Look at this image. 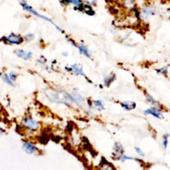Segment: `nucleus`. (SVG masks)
<instances>
[{"instance_id": "nucleus-26", "label": "nucleus", "mask_w": 170, "mask_h": 170, "mask_svg": "<svg viewBox=\"0 0 170 170\" xmlns=\"http://www.w3.org/2000/svg\"><path fill=\"white\" fill-rule=\"evenodd\" d=\"M85 1L87 3V4L92 5H94L97 4V0H85Z\"/></svg>"}, {"instance_id": "nucleus-3", "label": "nucleus", "mask_w": 170, "mask_h": 170, "mask_svg": "<svg viewBox=\"0 0 170 170\" xmlns=\"http://www.w3.org/2000/svg\"><path fill=\"white\" fill-rule=\"evenodd\" d=\"M21 6L23 8V9H25V10H27V11H29V12H30V13H31L32 14H33V15H35V16H37V17H40V18H42V19H44V20H47V21H49L50 23H52L53 25H54V26H55V27L58 30H59L60 31H61V32H63V30L61 29H60L59 27H58L57 26V25H56V24H54L53 22L51 21L50 19H49V18H47V17H45V16H43V15H40L39 14H38V13L35 11V10H34V9L32 8L31 6H29V5L28 4H27V3L25 1V0H23V1H22L21 3Z\"/></svg>"}, {"instance_id": "nucleus-20", "label": "nucleus", "mask_w": 170, "mask_h": 170, "mask_svg": "<svg viewBox=\"0 0 170 170\" xmlns=\"http://www.w3.org/2000/svg\"><path fill=\"white\" fill-rule=\"evenodd\" d=\"M156 71L158 73V74H159V75L165 76L166 75H168V66H165L159 69H156Z\"/></svg>"}, {"instance_id": "nucleus-11", "label": "nucleus", "mask_w": 170, "mask_h": 170, "mask_svg": "<svg viewBox=\"0 0 170 170\" xmlns=\"http://www.w3.org/2000/svg\"><path fill=\"white\" fill-rule=\"evenodd\" d=\"M120 106L125 110L130 111L134 110L136 108V104L135 102L133 101H124L120 103Z\"/></svg>"}, {"instance_id": "nucleus-8", "label": "nucleus", "mask_w": 170, "mask_h": 170, "mask_svg": "<svg viewBox=\"0 0 170 170\" xmlns=\"http://www.w3.org/2000/svg\"><path fill=\"white\" fill-rule=\"evenodd\" d=\"M65 70L67 72H70L76 75L83 76L86 77L85 74L83 72L82 66L77 65V64H74V65L70 66L69 67H65Z\"/></svg>"}, {"instance_id": "nucleus-14", "label": "nucleus", "mask_w": 170, "mask_h": 170, "mask_svg": "<svg viewBox=\"0 0 170 170\" xmlns=\"http://www.w3.org/2000/svg\"><path fill=\"white\" fill-rule=\"evenodd\" d=\"M0 77H1V79L3 80V81H4L5 84H7L8 86H11V87H15V82L11 81L10 78L9 77L8 75H7L6 73H3L0 74Z\"/></svg>"}, {"instance_id": "nucleus-24", "label": "nucleus", "mask_w": 170, "mask_h": 170, "mask_svg": "<svg viewBox=\"0 0 170 170\" xmlns=\"http://www.w3.org/2000/svg\"><path fill=\"white\" fill-rule=\"evenodd\" d=\"M70 2L72 3L73 4L76 5L79 8L82 6V3L81 0H70Z\"/></svg>"}, {"instance_id": "nucleus-28", "label": "nucleus", "mask_w": 170, "mask_h": 170, "mask_svg": "<svg viewBox=\"0 0 170 170\" xmlns=\"http://www.w3.org/2000/svg\"><path fill=\"white\" fill-rule=\"evenodd\" d=\"M2 107L1 104H0V112H2Z\"/></svg>"}, {"instance_id": "nucleus-19", "label": "nucleus", "mask_w": 170, "mask_h": 170, "mask_svg": "<svg viewBox=\"0 0 170 170\" xmlns=\"http://www.w3.org/2000/svg\"><path fill=\"white\" fill-rule=\"evenodd\" d=\"M126 160H134V161H136V162L140 161L139 159L135 158H134V157H131V156H130L123 154V156H122V158L120 159V161L122 163H124V162H126Z\"/></svg>"}, {"instance_id": "nucleus-5", "label": "nucleus", "mask_w": 170, "mask_h": 170, "mask_svg": "<svg viewBox=\"0 0 170 170\" xmlns=\"http://www.w3.org/2000/svg\"><path fill=\"white\" fill-rule=\"evenodd\" d=\"M162 108L152 107L150 108L146 109V110L144 111V114L147 116V115H150L155 117L158 119H163L164 116H163V112H162Z\"/></svg>"}, {"instance_id": "nucleus-6", "label": "nucleus", "mask_w": 170, "mask_h": 170, "mask_svg": "<svg viewBox=\"0 0 170 170\" xmlns=\"http://www.w3.org/2000/svg\"><path fill=\"white\" fill-rule=\"evenodd\" d=\"M4 39L5 42L13 45H20L24 41L23 38L21 37L20 35L15 33L9 34L8 37L4 38Z\"/></svg>"}, {"instance_id": "nucleus-2", "label": "nucleus", "mask_w": 170, "mask_h": 170, "mask_svg": "<svg viewBox=\"0 0 170 170\" xmlns=\"http://www.w3.org/2000/svg\"><path fill=\"white\" fill-rule=\"evenodd\" d=\"M21 126L25 130L29 131H35L39 129L41 126L39 121L35 120L30 116H25L21 121Z\"/></svg>"}, {"instance_id": "nucleus-15", "label": "nucleus", "mask_w": 170, "mask_h": 170, "mask_svg": "<svg viewBox=\"0 0 170 170\" xmlns=\"http://www.w3.org/2000/svg\"><path fill=\"white\" fill-rule=\"evenodd\" d=\"M116 80V75L115 74H110V75L107 76L104 80V85L107 87H109L110 85Z\"/></svg>"}, {"instance_id": "nucleus-23", "label": "nucleus", "mask_w": 170, "mask_h": 170, "mask_svg": "<svg viewBox=\"0 0 170 170\" xmlns=\"http://www.w3.org/2000/svg\"><path fill=\"white\" fill-rule=\"evenodd\" d=\"M134 150H135V152L137 153L138 155L141 156V157H145V153H144L143 151L141 150L140 147H138V146H135L134 147Z\"/></svg>"}, {"instance_id": "nucleus-25", "label": "nucleus", "mask_w": 170, "mask_h": 170, "mask_svg": "<svg viewBox=\"0 0 170 170\" xmlns=\"http://www.w3.org/2000/svg\"><path fill=\"white\" fill-rule=\"evenodd\" d=\"M34 35L33 34H29L25 37V39L26 41H30L33 39Z\"/></svg>"}, {"instance_id": "nucleus-9", "label": "nucleus", "mask_w": 170, "mask_h": 170, "mask_svg": "<svg viewBox=\"0 0 170 170\" xmlns=\"http://www.w3.org/2000/svg\"><path fill=\"white\" fill-rule=\"evenodd\" d=\"M71 97L73 98V100L74 103H75L76 105L78 106H82L84 103V98L80 94L78 90L75 88H73L71 94Z\"/></svg>"}, {"instance_id": "nucleus-7", "label": "nucleus", "mask_w": 170, "mask_h": 170, "mask_svg": "<svg viewBox=\"0 0 170 170\" xmlns=\"http://www.w3.org/2000/svg\"><path fill=\"white\" fill-rule=\"evenodd\" d=\"M22 149L27 154L32 155L36 153L38 151L37 146L30 142H24L22 144Z\"/></svg>"}, {"instance_id": "nucleus-22", "label": "nucleus", "mask_w": 170, "mask_h": 170, "mask_svg": "<svg viewBox=\"0 0 170 170\" xmlns=\"http://www.w3.org/2000/svg\"><path fill=\"white\" fill-rule=\"evenodd\" d=\"M8 76H9V77L10 78L11 81L14 82H15L16 81V80H17V79L18 74L17 73L14 72V71H11V72L9 73Z\"/></svg>"}, {"instance_id": "nucleus-10", "label": "nucleus", "mask_w": 170, "mask_h": 170, "mask_svg": "<svg viewBox=\"0 0 170 170\" xmlns=\"http://www.w3.org/2000/svg\"><path fill=\"white\" fill-rule=\"evenodd\" d=\"M145 97H146V102H147V103H149L150 104L152 105V107L162 108V104H160L158 101H157L152 95L149 94L148 92H145Z\"/></svg>"}, {"instance_id": "nucleus-27", "label": "nucleus", "mask_w": 170, "mask_h": 170, "mask_svg": "<svg viewBox=\"0 0 170 170\" xmlns=\"http://www.w3.org/2000/svg\"><path fill=\"white\" fill-rule=\"evenodd\" d=\"M5 134V130L3 129L2 127H0V137L2 136Z\"/></svg>"}, {"instance_id": "nucleus-16", "label": "nucleus", "mask_w": 170, "mask_h": 170, "mask_svg": "<svg viewBox=\"0 0 170 170\" xmlns=\"http://www.w3.org/2000/svg\"><path fill=\"white\" fill-rule=\"evenodd\" d=\"M92 106L93 108H96L97 110L101 111V110H104L105 109L104 107V104H103L102 101L100 100H94L92 102Z\"/></svg>"}, {"instance_id": "nucleus-12", "label": "nucleus", "mask_w": 170, "mask_h": 170, "mask_svg": "<svg viewBox=\"0 0 170 170\" xmlns=\"http://www.w3.org/2000/svg\"><path fill=\"white\" fill-rule=\"evenodd\" d=\"M16 54H17L18 57H20V58H21L24 60H29L31 58L32 55H33V53H32V52H31V51L26 52V51L21 49H18L17 51V52H16Z\"/></svg>"}, {"instance_id": "nucleus-21", "label": "nucleus", "mask_w": 170, "mask_h": 170, "mask_svg": "<svg viewBox=\"0 0 170 170\" xmlns=\"http://www.w3.org/2000/svg\"><path fill=\"white\" fill-rule=\"evenodd\" d=\"M142 13L143 15H145L146 17H148V16L154 14V11L151 8H144L142 11Z\"/></svg>"}, {"instance_id": "nucleus-4", "label": "nucleus", "mask_w": 170, "mask_h": 170, "mask_svg": "<svg viewBox=\"0 0 170 170\" xmlns=\"http://www.w3.org/2000/svg\"><path fill=\"white\" fill-rule=\"evenodd\" d=\"M124 146L120 142H115L113 146V152L112 153V158L114 160H120L124 154Z\"/></svg>"}, {"instance_id": "nucleus-18", "label": "nucleus", "mask_w": 170, "mask_h": 170, "mask_svg": "<svg viewBox=\"0 0 170 170\" xmlns=\"http://www.w3.org/2000/svg\"><path fill=\"white\" fill-rule=\"evenodd\" d=\"M169 134H165L163 136V139H162V144H163V147L164 150H166L168 148V140H169Z\"/></svg>"}, {"instance_id": "nucleus-17", "label": "nucleus", "mask_w": 170, "mask_h": 170, "mask_svg": "<svg viewBox=\"0 0 170 170\" xmlns=\"http://www.w3.org/2000/svg\"><path fill=\"white\" fill-rule=\"evenodd\" d=\"M78 49L79 50V52L81 54H84L85 57H87V58H90L91 57V54L89 52V50L87 47H86L84 45H80L78 47Z\"/></svg>"}, {"instance_id": "nucleus-13", "label": "nucleus", "mask_w": 170, "mask_h": 170, "mask_svg": "<svg viewBox=\"0 0 170 170\" xmlns=\"http://www.w3.org/2000/svg\"><path fill=\"white\" fill-rule=\"evenodd\" d=\"M98 170H116V169L110 163L105 160V162H101Z\"/></svg>"}, {"instance_id": "nucleus-1", "label": "nucleus", "mask_w": 170, "mask_h": 170, "mask_svg": "<svg viewBox=\"0 0 170 170\" xmlns=\"http://www.w3.org/2000/svg\"><path fill=\"white\" fill-rule=\"evenodd\" d=\"M43 94L49 101L67 106L72 105L74 102L71 95L62 88L47 87L43 90Z\"/></svg>"}]
</instances>
